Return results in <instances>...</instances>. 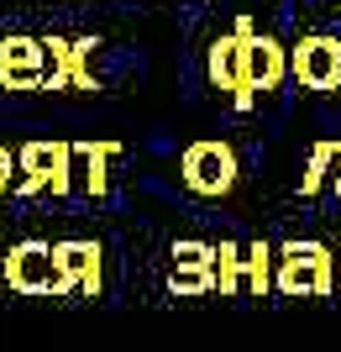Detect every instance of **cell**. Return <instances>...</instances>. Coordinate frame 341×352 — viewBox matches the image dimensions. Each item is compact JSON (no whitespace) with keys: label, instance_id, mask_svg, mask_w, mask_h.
<instances>
[{"label":"cell","instance_id":"1","mask_svg":"<svg viewBox=\"0 0 341 352\" xmlns=\"http://www.w3.org/2000/svg\"><path fill=\"white\" fill-rule=\"evenodd\" d=\"M16 200H32V195H74L79 174H74V142H63V137H32V142L16 147Z\"/></svg>","mask_w":341,"mask_h":352},{"label":"cell","instance_id":"2","mask_svg":"<svg viewBox=\"0 0 341 352\" xmlns=\"http://www.w3.org/2000/svg\"><path fill=\"white\" fill-rule=\"evenodd\" d=\"M237 147L221 142V137H200V142H189L184 153H178V184L189 195H200V200H221V195L237 190Z\"/></svg>","mask_w":341,"mask_h":352},{"label":"cell","instance_id":"3","mask_svg":"<svg viewBox=\"0 0 341 352\" xmlns=\"http://www.w3.org/2000/svg\"><path fill=\"white\" fill-rule=\"evenodd\" d=\"M100 289H105V252H100V242H84V236L53 242V300H63V294L100 300Z\"/></svg>","mask_w":341,"mask_h":352},{"label":"cell","instance_id":"4","mask_svg":"<svg viewBox=\"0 0 341 352\" xmlns=\"http://www.w3.org/2000/svg\"><path fill=\"white\" fill-rule=\"evenodd\" d=\"M331 263H336V252L320 248V242H283L279 258H273V289L283 294H331Z\"/></svg>","mask_w":341,"mask_h":352},{"label":"cell","instance_id":"5","mask_svg":"<svg viewBox=\"0 0 341 352\" xmlns=\"http://www.w3.org/2000/svg\"><path fill=\"white\" fill-rule=\"evenodd\" d=\"M47 47V79L43 89H84V95H95L100 89V79H95V37H43Z\"/></svg>","mask_w":341,"mask_h":352},{"label":"cell","instance_id":"6","mask_svg":"<svg viewBox=\"0 0 341 352\" xmlns=\"http://www.w3.org/2000/svg\"><path fill=\"white\" fill-rule=\"evenodd\" d=\"M0 274H5V289L21 294V300H53V242H16L5 258H0Z\"/></svg>","mask_w":341,"mask_h":352},{"label":"cell","instance_id":"7","mask_svg":"<svg viewBox=\"0 0 341 352\" xmlns=\"http://www.w3.org/2000/svg\"><path fill=\"white\" fill-rule=\"evenodd\" d=\"M43 79H47V47H43V37L5 32V37H0V89L27 95V89H43Z\"/></svg>","mask_w":341,"mask_h":352},{"label":"cell","instance_id":"8","mask_svg":"<svg viewBox=\"0 0 341 352\" xmlns=\"http://www.w3.org/2000/svg\"><path fill=\"white\" fill-rule=\"evenodd\" d=\"M289 74L305 89H336L341 85V43L336 37H299L289 47Z\"/></svg>","mask_w":341,"mask_h":352},{"label":"cell","instance_id":"9","mask_svg":"<svg viewBox=\"0 0 341 352\" xmlns=\"http://www.w3.org/2000/svg\"><path fill=\"white\" fill-rule=\"evenodd\" d=\"M121 158V142L116 137H84V142H74V174H79V190L89 195V200H105L110 195V163Z\"/></svg>","mask_w":341,"mask_h":352},{"label":"cell","instance_id":"10","mask_svg":"<svg viewBox=\"0 0 341 352\" xmlns=\"http://www.w3.org/2000/svg\"><path fill=\"white\" fill-rule=\"evenodd\" d=\"M205 74H210V85L226 89V95L252 89V85H247V37H242V32L215 37V43L205 47Z\"/></svg>","mask_w":341,"mask_h":352},{"label":"cell","instance_id":"11","mask_svg":"<svg viewBox=\"0 0 341 352\" xmlns=\"http://www.w3.org/2000/svg\"><path fill=\"white\" fill-rule=\"evenodd\" d=\"M283 79H289V47L263 37V32H252V37H247V85L268 95V89H279Z\"/></svg>","mask_w":341,"mask_h":352},{"label":"cell","instance_id":"12","mask_svg":"<svg viewBox=\"0 0 341 352\" xmlns=\"http://www.w3.org/2000/svg\"><path fill=\"white\" fill-rule=\"evenodd\" d=\"M273 258H279V248H268V242H247L242 248V284H247L252 300H263L273 289Z\"/></svg>","mask_w":341,"mask_h":352},{"label":"cell","instance_id":"13","mask_svg":"<svg viewBox=\"0 0 341 352\" xmlns=\"http://www.w3.org/2000/svg\"><path fill=\"white\" fill-rule=\"evenodd\" d=\"M215 294L221 300L247 294V284H242V242H221L215 248Z\"/></svg>","mask_w":341,"mask_h":352},{"label":"cell","instance_id":"14","mask_svg":"<svg viewBox=\"0 0 341 352\" xmlns=\"http://www.w3.org/2000/svg\"><path fill=\"white\" fill-rule=\"evenodd\" d=\"M168 294H174V300L215 294V268H174V274H168Z\"/></svg>","mask_w":341,"mask_h":352},{"label":"cell","instance_id":"15","mask_svg":"<svg viewBox=\"0 0 341 352\" xmlns=\"http://www.w3.org/2000/svg\"><path fill=\"white\" fill-rule=\"evenodd\" d=\"M174 268H215V248L184 236V242H174Z\"/></svg>","mask_w":341,"mask_h":352},{"label":"cell","instance_id":"16","mask_svg":"<svg viewBox=\"0 0 341 352\" xmlns=\"http://www.w3.org/2000/svg\"><path fill=\"white\" fill-rule=\"evenodd\" d=\"M336 153H341L336 142H320V147L310 153V168H305V195H310V190H320V179H326V168L336 163Z\"/></svg>","mask_w":341,"mask_h":352},{"label":"cell","instance_id":"17","mask_svg":"<svg viewBox=\"0 0 341 352\" xmlns=\"http://www.w3.org/2000/svg\"><path fill=\"white\" fill-rule=\"evenodd\" d=\"M16 153H11V147H5V142H0V195H11L16 190Z\"/></svg>","mask_w":341,"mask_h":352},{"label":"cell","instance_id":"18","mask_svg":"<svg viewBox=\"0 0 341 352\" xmlns=\"http://www.w3.org/2000/svg\"><path fill=\"white\" fill-rule=\"evenodd\" d=\"M231 105H237V111H252V105H257V89H237V95H231Z\"/></svg>","mask_w":341,"mask_h":352},{"label":"cell","instance_id":"19","mask_svg":"<svg viewBox=\"0 0 341 352\" xmlns=\"http://www.w3.org/2000/svg\"><path fill=\"white\" fill-rule=\"evenodd\" d=\"M331 190L341 195V153H336V179H331Z\"/></svg>","mask_w":341,"mask_h":352},{"label":"cell","instance_id":"20","mask_svg":"<svg viewBox=\"0 0 341 352\" xmlns=\"http://www.w3.org/2000/svg\"><path fill=\"white\" fill-rule=\"evenodd\" d=\"M336 263H341V252H336Z\"/></svg>","mask_w":341,"mask_h":352}]
</instances>
